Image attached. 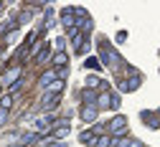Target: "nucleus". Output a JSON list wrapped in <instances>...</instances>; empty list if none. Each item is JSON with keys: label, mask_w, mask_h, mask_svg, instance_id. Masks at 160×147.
<instances>
[{"label": "nucleus", "mask_w": 160, "mask_h": 147, "mask_svg": "<svg viewBox=\"0 0 160 147\" xmlns=\"http://www.w3.org/2000/svg\"><path fill=\"white\" fill-rule=\"evenodd\" d=\"M109 145H112L109 137H99V140H97V147H109Z\"/></svg>", "instance_id": "obj_18"}, {"label": "nucleus", "mask_w": 160, "mask_h": 147, "mask_svg": "<svg viewBox=\"0 0 160 147\" xmlns=\"http://www.w3.org/2000/svg\"><path fill=\"white\" fill-rule=\"evenodd\" d=\"M61 89H64V79H56V81L51 84V86H48V94H58Z\"/></svg>", "instance_id": "obj_12"}, {"label": "nucleus", "mask_w": 160, "mask_h": 147, "mask_svg": "<svg viewBox=\"0 0 160 147\" xmlns=\"http://www.w3.org/2000/svg\"><path fill=\"white\" fill-rule=\"evenodd\" d=\"M66 135H69V124H64V127L53 130V137H66Z\"/></svg>", "instance_id": "obj_16"}, {"label": "nucleus", "mask_w": 160, "mask_h": 147, "mask_svg": "<svg viewBox=\"0 0 160 147\" xmlns=\"http://www.w3.org/2000/svg\"><path fill=\"white\" fill-rule=\"evenodd\" d=\"M41 104H43V109H53L56 104H58V94H46Z\"/></svg>", "instance_id": "obj_7"}, {"label": "nucleus", "mask_w": 160, "mask_h": 147, "mask_svg": "<svg viewBox=\"0 0 160 147\" xmlns=\"http://www.w3.org/2000/svg\"><path fill=\"white\" fill-rule=\"evenodd\" d=\"M79 140H82V145H97V135L94 132H82V135H79Z\"/></svg>", "instance_id": "obj_10"}, {"label": "nucleus", "mask_w": 160, "mask_h": 147, "mask_svg": "<svg viewBox=\"0 0 160 147\" xmlns=\"http://www.w3.org/2000/svg\"><path fill=\"white\" fill-rule=\"evenodd\" d=\"M107 107H112V94L97 96V109H107Z\"/></svg>", "instance_id": "obj_8"}, {"label": "nucleus", "mask_w": 160, "mask_h": 147, "mask_svg": "<svg viewBox=\"0 0 160 147\" xmlns=\"http://www.w3.org/2000/svg\"><path fill=\"white\" fill-rule=\"evenodd\" d=\"M15 81H21V66L10 69V71L5 74V79H3V84H5V86H10V84H15Z\"/></svg>", "instance_id": "obj_5"}, {"label": "nucleus", "mask_w": 160, "mask_h": 147, "mask_svg": "<svg viewBox=\"0 0 160 147\" xmlns=\"http://www.w3.org/2000/svg\"><path fill=\"white\" fill-rule=\"evenodd\" d=\"M140 86V79L135 76V79H130V81H122V84H119V89H122V91H135Z\"/></svg>", "instance_id": "obj_9"}, {"label": "nucleus", "mask_w": 160, "mask_h": 147, "mask_svg": "<svg viewBox=\"0 0 160 147\" xmlns=\"http://www.w3.org/2000/svg\"><path fill=\"white\" fill-rule=\"evenodd\" d=\"M122 41H127V33L122 31V33H117V43H122Z\"/></svg>", "instance_id": "obj_22"}, {"label": "nucleus", "mask_w": 160, "mask_h": 147, "mask_svg": "<svg viewBox=\"0 0 160 147\" xmlns=\"http://www.w3.org/2000/svg\"><path fill=\"white\" fill-rule=\"evenodd\" d=\"M99 53H102V64H109V66H114L117 61H119V56L109 48V43L107 41H102V43H99Z\"/></svg>", "instance_id": "obj_1"}, {"label": "nucleus", "mask_w": 160, "mask_h": 147, "mask_svg": "<svg viewBox=\"0 0 160 147\" xmlns=\"http://www.w3.org/2000/svg\"><path fill=\"white\" fill-rule=\"evenodd\" d=\"M10 104H13V96H10V94H5L3 99H0V109H5V112H8V109H10Z\"/></svg>", "instance_id": "obj_14"}, {"label": "nucleus", "mask_w": 160, "mask_h": 147, "mask_svg": "<svg viewBox=\"0 0 160 147\" xmlns=\"http://www.w3.org/2000/svg\"><path fill=\"white\" fill-rule=\"evenodd\" d=\"M36 61H48V48H46V51H41V53H38V58H36Z\"/></svg>", "instance_id": "obj_20"}, {"label": "nucleus", "mask_w": 160, "mask_h": 147, "mask_svg": "<svg viewBox=\"0 0 160 147\" xmlns=\"http://www.w3.org/2000/svg\"><path fill=\"white\" fill-rule=\"evenodd\" d=\"M125 130H127V117H114V119L109 122V132H112L114 137L125 135Z\"/></svg>", "instance_id": "obj_2"}, {"label": "nucleus", "mask_w": 160, "mask_h": 147, "mask_svg": "<svg viewBox=\"0 0 160 147\" xmlns=\"http://www.w3.org/2000/svg\"><path fill=\"white\" fill-rule=\"evenodd\" d=\"M74 15H76V13H74V8H66V10H64V15H61V23H64L69 31H71V28H76V18H74Z\"/></svg>", "instance_id": "obj_4"}, {"label": "nucleus", "mask_w": 160, "mask_h": 147, "mask_svg": "<svg viewBox=\"0 0 160 147\" xmlns=\"http://www.w3.org/2000/svg\"><path fill=\"white\" fill-rule=\"evenodd\" d=\"M8 147H23V145H8Z\"/></svg>", "instance_id": "obj_24"}, {"label": "nucleus", "mask_w": 160, "mask_h": 147, "mask_svg": "<svg viewBox=\"0 0 160 147\" xmlns=\"http://www.w3.org/2000/svg\"><path fill=\"white\" fill-rule=\"evenodd\" d=\"M112 147H145L140 140H135V137H130V140H117V142H112Z\"/></svg>", "instance_id": "obj_6"}, {"label": "nucleus", "mask_w": 160, "mask_h": 147, "mask_svg": "<svg viewBox=\"0 0 160 147\" xmlns=\"http://www.w3.org/2000/svg\"><path fill=\"white\" fill-rule=\"evenodd\" d=\"M53 64H56V66H64V64H66V53H64V51H58V53L53 56Z\"/></svg>", "instance_id": "obj_15"}, {"label": "nucleus", "mask_w": 160, "mask_h": 147, "mask_svg": "<svg viewBox=\"0 0 160 147\" xmlns=\"http://www.w3.org/2000/svg\"><path fill=\"white\" fill-rule=\"evenodd\" d=\"M84 104H94V107H97V94L87 89V91H84Z\"/></svg>", "instance_id": "obj_13"}, {"label": "nucleus", "mask_w": 160, "mask_h": 147, "mask_svg": "<svg viewBox=\"0 0 160 147\" xmlns=\"http://www.w3.org/2000/svg\"><path fill=\"white\" fill-rule=\"evenodd\" d=\"M5 117H8V112H5V109H0V124L5 122Z\"/></svg>", "instance_id": "obj_23"}, {"label": "nucleus", "mask_w": 160, "mask_h": 147, "mask_svg": "<svg viewBox=\"0 0 160 147\" xmlns=\"http://www.w3.org/2000/svg\"><path fill=\"white\" fill-rule=\"evenodd\" d=\"M97 107H94V104H84V107H82V119L84 122H97Z\"/></svg>", "instance_id": "obj_3"}, {"label": "nucleus", "mask_w": 160, "mask_h": 147, "mask_svg": "<svg viewBox=\"0 0 160 147\" xmlns=\"http://www.w3.org/2000/svg\"><path fill=\"white\" fill-rule=\"evenodd\" d=\"M38 140V132H26V135H21V145L26 147V145H31V142H36Z\"/></svg>", "instance_id": "obj_11"}, {"label": "nucleus", "mask_w": 160, "mask_h": 147, "mask_svg": "<svg viewBox=\"0 0 160 147\" xmlns=\"http://www.w3.org/2000/svg\"><path fill=\"white\" fill-rule=\"evenodd\" d=\"M87 69H99V61H94V58H89V61H87Z\"/></svg>", "instance_id": "obj_19"}, {"label": "nucleus", "mask_w": 160, "mask_h": 147, "mask_svg": "<svg viewBox=\"0 0 160 147\" xmlns=\"http://www.w3.org/2000/svg\"><path fill=\"white\" fill-rule=\"evenodd\" d=\"M87 86H89V89L99 86V76H89V79H87Z\"/></svg>", "instance_id": "obj_17"}, {"label": "nucleus", "mask_w": 160, "mask_h": 147, "mask_svg": "<svg viewBox=\"0 0 160 147\" xmlns=\"http://www.w3.org/2000/svg\"><path fill=\"white\" fill-rule=\"evenodd\" d=\"M64 46H66V41H64V38H58V41H56V48H58V51H64Z\"/></svg>", "instance_id": "obj_21"}]
</instances>
